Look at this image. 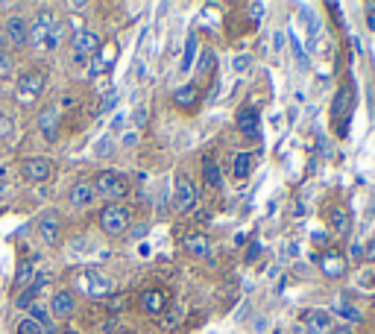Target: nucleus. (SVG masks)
Segmentation results:
<instances>
[{"mask_svg":"<svg viewBox=\"0 0 375 334\" xmlns=\"http://www.w3.org/2000/svg\"><path fill=\"white\" fill-rule=\"evenodd\" d=\"M94 191L106 200H124V197H129L132 182H129V176L117 174V170H103V174L94 179Z\"/></svg>","mask_w":375,"mask_h":334,"instance_id":"f257e3e1","label":"nucleus"},{"mask_svg":"<svg viewBox=\"0 0 375 334\" xmlns=\"http://www.w3.org/2000/svg\"><path fill=\"white\" fill-rule=\"evenodd\" d=\"M59 24V18L53 15V12H38L36 18L30 21V32H27V45H32V47H44L47 45V38H50V32H53V27Z\"/></svg>","mask_w":375,"mask_h":334,"instance_id":"f03ea898","label":"nucleus"},{"mask_svg":"<svg viewBox=\"0 0 375 334\" xmlns=\"http://www.w3.org/2000/svg\"><path fill=\"white\" fill-rule=\"evenodd\" d=\"M44 91V73L41 71H27V73H21L18 77V85H15V97H18V103H36V97Z\"/></svg>","mask_w":375,"mask_h":334,"instance_id":"7ed1b4c3","label":"nucleus"},{"mask_svg":"<svg viewBox=\"0 0 375 334\" xmlns=\"http://www.w3.org/2000/svg\"><path fill=\"white\" fill-rule=\"evenodd\" d=\"M100 229L106 235H112V238L129 232V208H124V206H106L103 214H100Z\"/></svg>","mask_w":375,"mask_h":334,"instance_id":"20e7f679","label":"nucleus"},{"mask_svg":"<svg viewBox=\"0 0 375 334\" xmlns=\"http://www.w3.org/2000/svg\"><path fill=\"white\" fill-rule=\"evenodd\" d=\"M196 206V188L191 176H176V188H173V208L179 214H188Z\"/></svg>","mask_w":375,"mask_h":334,"instance_id":"39448f33","label":"nucleus"},{"mask_svg":"<svg viewBox=\"0 0 375 334\" xmlns=\"http://www.w3.org/2000/svg\"><path fill=\"white\" fill-rule=\"evenodd\" d=\"M76 282H80V287L88 296H109L112 294V278L100 270H85V276H80Z\"/></svg>","mask_w":375,"mask_h":334,"instance_id":"423d86ee","label":"nucleus"},{"mask_svg":"<svg viewBox=\"0 0 375 334\" xmlns=\"http://www.w3.org/2000/svg\"><path fill=\"white\" fill-rule=\"evenodd\" d=\"M38 235L44 238V243H50V246H56L59 243V235H62V217H59V211H41L38 214Z\"/></svg>","mask_w":375,"mask_h":334,"instance_id":"0eeeda50","label":"nucleus"},{"mask_svg":"<svg viewBox=\"0 0 375 334\" xmlns=\"http://www.w3.org/2000/svg\"><path fill=\"white\" fill-rule=\"evenodd\" d=\"M97 50H100V36H97L94 29H80L73 36V59L80 62V64L91 56V53H97Z\"/></svg>","mask_w":375,"mask_h":334,"instance_id":"6e6552de","label":"nucleus"},{"mask_svg":"<svg viewBox=\"0 0 375 334\" xmlns=\"http://www.w3.org/2000/svg\"><path fill=\"white\" fill-rule=\"evenodd\" d=\"M36 123L41 129L44 141L53 144L59 138V106H44V109L38 112V117H36Z\"/></svg>","mask_w":375,"mask_h":334,"instance_id":"1a4fd4ad","label":"nucleus"},{"mask_svg":"<svg viewBox=\"0 0 375 334\" xmlns=\"http://www.w3.org/2000/svg\"><path fill=\"white\" fill-rule=\"evenodd\" d=\"M349 115H352V88L349 85H340V91L334 94V103H332V117L337 121L340 129H346Z\"/></svg>","mask_w":375,"mask_h":334,"instance_id":"9d476101","label":"nucleus"},{"mask_svg":"<svg viewBox=\"0 0 375 334\" xmlns=\"http://www.w3.org/2000/svg\"><path fill=\"white\" fill-rule=\"evenodd\" d=\"M317 264H319V270H323L328 278H340V276H346V258L340 255L337 250H326V252H319V255H317Z\"/></svg>","mask_w":375,"mask_h":334,"instance_id":"9b49d317","label":"nucleus"},{"mask_svg":"<svg viewBox=\"0 0 375 334\" xmlns=\"http://www.w3.org/2000/svg\"><path fill=\"white\" fill-rule=\"evenodd\" d=\"M21 176L27 182H47L53 176V165L47 158H27L24 165H21Z\"/></svg>","mask_w":375,"mask_h":334,"instance_id":"f8f14e48","label":"nucleus"},{"mask_svg":"<svg viewBox=\"0 0 375 334\" xmlns=\"http://www.w3.org/2000/svg\"><path fill=\"white\" fill-rule=\"evenodd\" d=\"M27 32H30V24L21 15H9L6 18V27H3V36L12 47H24L27 45Z\"/></svg>","mask_w":375,"mask_h":334,"instance_id":"ddd939ff","label":"nucleus"},{"mask_svg":"<svg viewBox=\"0 0 375 334\" xmlns=\"http://www.w3.org/2000/svg\"><path fill=\"white\" fill-rule=\"evenodd\" d=\"M115 56H117L115 41H109L106 47L100 45V50L94 53V62L88 64V73H91V77H97V73H109V71H112V64H115Z\"/></svg>","mask_w":375,"mask_h":334,"instance_id":"4468645a","label":"nucleus"},{"mask_svg":"<svg viewBox=\"0 0 375 334\" xmlns=\"http://www.w3.org/2000/svg\"><path fill=\"white\" fill-rule=\"evenodd\" d=\"M332 329H334V320H332L328 311L314 308V311H308L305 314V331L308 334H332Z\"/></svg>","mask_w":375,"mask_h":334,"instance_id":"2eb2a0df","label":"nucleus"},{"mask_svg":"<svg viewBox=\"0 0 375 334\" xmlns=\"http://www.w3.org/2000/svg\"><path fill=\"white\" fill-rule=\"evenodd\" d=\"M68 200L73 208H88L91 202L97 200V191H94V182H76V185L68 191Z\"/></svg>","mask_w":375,"mask_h":334,"instance_id":"dca6fc26","label":"nucleus"},{"mask_svg":"<svg viewBox=\"0 0 375 334\" xmlns=\"http://www.w3.org/2000/svg\"><path fill=\"white\" fill-rule=\"evenodd\" d=\"M73 308H76V302H73L71 290H56V294H53V302H50L53 320H68L73 314Z\"/></svg>","mask_w":375,"mask_h":334,"instance_id":"f3484780","label":"nucleus"},{"mask_svg":"<svg viewBox=\"0 0 375 334\" xmlns=\"http://www.w3.org/2000/svg\"><path fill=\"white\" fill-rule=\"evenodd\" d=\"M47 287H50V278H47V276H38L36 282H30V285L24 287V294L15 299V305H18V308H32V305H36V299H38Z\"/></svg>","mask_w":375,"mask_h":334,"instance_id":"a211bd4d","label":"nucleus"},{"mask_svg":"<svg viewBox=\"0 0 375 334\" xmlns=\"http://www.w3.org/2000/svg\"><path fill=\"white\" fill-rule=\"evenodd\" d=\"M238 129H240V135H247V138H258V135H261L258 109H252V106L240 109V115H238Z\"/></svg>","mask_w":375,"mask_h":334,"instance_id":"6ab92c4d","label":"nucleus"},{"mask_svg":"<svg viewBox=\"0 0 375 334\" xmlns=\"http://www.w3.org/2000/svg\"><path fill=\"white\" fill-rule=\"evenodd\" d=\"M168 302H170V296L164 294L161 287H152V290L141 294V308H144L147 314H161V311L168 308Z\"/></svg>","mask_w":375,"mask_h":334,"instance_id":"aec40b11","label":"nucleus"},{"mask_svg":"<svg viewBox=\"0 0 375 334\" xmlns=\"http://www.w3.org/2000/svg\"><path fill=\"white\" fill-rule=\"evenodd\" d=\"M182 246H185V250L191 252V255L205 258L208 252H212V238H208V235H203V232H191V235H185Z\"/></svg>","mask_w":375,"mask_h":334,"instance_id":"412c9836","label":"nucleus"},{"mask_svg":"<svg viewBox=\"0 0 375 334\" xmlns=\"http://www.w3.org/2000/svg\"><path fill=\"white\" fill-rule=\"evenodd\" d=\"M173 100H176V106H179V109H194L196 100H200V85H196V82H188V85H182V88H176V91H173Z\"/></svg>","mask_w":375,"mask_h":334,"instance_id":"4be33fe9","label":"nucleus"},{"mask_svg":"<svg viewBox=\"0 0 375 334\" xmlns=\"http://www.w3.org/2000/svg\"><path fill=\"white\" fill-rule=\"evenodd\" d=\"M30 317L38 322V329L41 334H56V322H53V314H50V308H44V305H32L30 308Z\"/></svg>","mask_w":375,"mask_h":334,"instance_id":"5701e85b","label":"nucleus"},{"mask_svg":"<svg viewBox=\"0 0 375 334\" xmlns=\"http://www.w3.org/2000/svg\"><path fill=\"white\" fill-rule=\"evenodd\" d=\"M328 226H332V232H334V235H346V232H349V226H352L349 211H346V208H340V206H334L332 211H328Z\"/></svg>","mask_w":375,"mask_h":334,"instance_id":"b1692460","label":"nucleus"},{"mask_svg":"<svg viewBox=\"0 0 375 334\" xmlns=\"http://www.w3.org/2000/svg\"><path fill=\"white\" fill-rule=\"evenodd\" d=\"M332 308H334V314L340 317V320H346V322H361V308H355V305H352V302H346V299H334V302H332Z\"/></svg>","mask_w":375,"mask_h":334,"instance_id":"393cba45","label":"nucleus"},{"mask_svg":"<svg viewBox=\"0 0 375 334\" xmlns=\"http://www.w3.org/2000/svg\"><path fill=\"white\" fill-rule=\"evenodd\" d=\"M194 62H196V36L191 32V36L185 38V53H182V64H179V71L188 73L194 68Z\"/></svg>","mask_w":375,"mask_h":334,"instance_id":"a878e982","label":"nucleus"},{"mask_svg":"<svg viewBox=\"0 0 375 334\" xmlns=\"http://www.w3.org/2000/svg\"><path fill=\"white\" fill-rule=\"evenodd\" d=\"M203 176H205V182H208L212 188H220V185H223V174H220L217 161H214L212 156H208V158L203 161Z\"/></svg>","mask_w":375,"mask_h":334,"instance_id":"bb28decb","label":"nucleus"},{"mask_svg":"<svg viewBox=\"0 0 375 334\" xmlns=\"http://www.w3.org/2000/svg\"><path fill=\"white\" fill-rule=\"evenodd\" d=\"M249 170H252V156L249 153H238L235 156V179L244 182L249 176Z\"/></svg>","mask_w":375,"mask_h":334,"instance_id":"cd10ccee","label":"nucleus"},{"mask_svg":"<svg viewBox=\"0 0 375 334\" xmlns=\"http://www.w3.org/2000/svg\"><path fill=\"white\" fill-rule=\"evenodd\" d=\"M36 276L32 273V261L30 258H24V261L18 264V276H15V287H24V285H30V278Z\"/></svg>","mask_w":375,"mask_h":334,"instance_id":"c85d7f7f","label":"nucleus"},{"mask_svg":"<svg viewBox=\"0 0 375 334\" xmlns=\"http://www.w3.org/2000/svg\"><path fill=\"white\" fill-rule=\"evenodd\" d=\"M212 68H214V50H203L200 53V64H196V73L205 77V73H212Z\"/></svg>","mask_w":375,"mask_h":334,"instance_id":"c756f323","label":"nucleus"},{"mask_svg":"<svg viewBox=\"0 0 375 334\" xmlns=\"http://www.w3.org/2000/svg\"><path fill=\"white\" fill-rule=\"evenodd\" d=\"M112 153H115V141H112V135H103L100 141L94 144V156L106 158V156H112Z\"/></svg>","mask_w":375,"mask_h":334,"instance_id":"7c9ffc66","label":"nucleus"},{"mask_svg":"<svg viewBox=\"0 0 375 334\" xmlns=\"http://www.w3.org/2000/svg\"><path fill=\"white\" fill-rule=\"evenodd\" d=\"M12 132H15V121H12L9 115L0 112V141H3V138H9Z\"/></svg>","mask_w":375,"mask_h":334,"instance_id":"2f4dec72","label":"nucleus"},{"mask_svg":"<svg viewBox=\"0 0 375 334\" xmlns=\"http://www.w3.org/2000/svg\"><path fill=\"white\" fill-rule=\"evenodd\" d=\"M18 334H41V329H38V322L32 317H24L18 322Z\"/></svg>","mask_w":375,"mask_h":334,"instance_id":"473e14b6","label":"nucleus"},{"mask_svg":"<svg viewBox=\"0 0 375 334\" xmlns=\"http://www.w3.org/2000/svg\"><path fill=\"white\" fill-rule=\"evenodd\" d=\"M249 64H252V56H249V53H240V56H235V59H231V68H235L238 73L249 71Z\"/></svg>","mask_w":375,"mask_h":334,"instance_id":"72a5a7b5","label":"nucleus"},{"mask_svg":"<svg viewBox=\"0 0 375 334\" xmlns=\"http://www.w3.org/2000/svg\"><path fill=\"white\" fill-rule=\"evenodd\" d=\"M288 38H291V45H293V50H296V59H299V64H308V56H305V50H302V45H299V36H296V32L291 29Z\"/></svg>","mask_w":375,"mask_h":334,"instance_id":"f704fd0d","label":"nucleus"},{"mask_svg":"<svg viewBox=\"0 0 375 334\" xmlns=\"http://www.w3.org/2000/svg\"><path fill=\"white\" fill-rule=\"evenodd\" d=\"M9 73H12V59H9V53L0 50V80H6Z\"/></svg>","mask_w":375,"mask_h":334,"instance_id":"c9c22d12","label":"nucleus"},{"mask_svg":"<svg viewBox=\"0 0 375 334\" xmlns=\"http://www.w3.org/2000/svg\"><path fill=\"white\" fill-rule=\"evenodd\" d=\"M264 18V3H249V21L252 24H261Z\"/></svg>","mask_w":375,"mask_h":334,"instance_id":"e433bc0d","label":"nucleus"},{"mask_svg":"<svg viewBox=\"0 0 375 334\" xmlns=\"http://www.w3.org/2000/svg\"><path fill=\"white\" fill-rule=\"evenodd\" d=\"M135 144H138V132H135V129L124 132V147H135Z\"/></svg>","mask_w":375,"mask_h":334,"instance_id":"4c0bfd02","label":"nucleus"},{"mask_svg":"<svg viewBox=\"0 0 375 334\" xmlns=\"http://www.w3.org/2000/svg\"><path fill=\"white\" fill-rule=\"evenodd\" d=\"M284 38H288L284 32H275V36H273V50H275V53H279V50L284 47Z\"/></svg>","mask_w":375,"mask_h":334,"instance_id":"58836bf2","label":"nucleus"},{"mask_svg":"<svg viewBox=\"0 0 375 334\" xmlns=\"http://www.w3.org/2000/svg\"><path fill=\"white\" fill-rule=\"evenodd\" d=\"M363 255H367V258H370V261L375 264V238H372V241L367 243V252H363Z\"/></svg>","mask_w":375,"mask_h":334,"instance_id":"ea45409f","label":"nucleus"},{"mask_svg":"<svg viewBox=\"0 0 375 334\" xmlns=\"http://www.w3.org/2000/svg\"><path fill=\"white\" fill-rule=\"evenodd\" d=\"M135 121H138L141 126H144V121H147V109H144V106H138V112H135Z\"/></svg>","mask_w":375,"mask_h":334,"instance_id":"a19ab883","label":"nucleus"},{"mask_svg":"<svg viewBox=\"0 0 375 334\" xmlns=\"http://www.w3.org/2000/svg\"><path fill=\"white\" fill-rule=\"evenodd\" d=\"M332 334H355V331H352V326H334Z\"/></svg>","mask_w":375,"mask_h":334,"instance_id":"79ce46f5","label":"nucleus"},{"mask_svg":"<svg viewBox=\"0 0 375 334\" xmlns=\"http://www.w3.org/2000/svg\"><path fill=\"white\" fill-rule=\"evenodd\" d=\"M258 250H261V246H258V243H252V250H249V255H247V261H255V258H258Z\"/></svg>","mask_w":375,"mask_h":334,"instance_id":"37998d69","label":"nucleus"},{"mask_svg":"<svg viewBox=\"0 0 375 334\" xmlns=\"http://www.w3.org/2000/svg\"><path fill=\"white\" fill-rule=\"evenodd\" d=\"M132 235H135V238H144V235H147V226H138V229L132 232Z\"/></svg>","mask_w":375,"mask_h":334,"instance_id":"c03bdc74","label":"nucleus"},{"mask_svg":"<svg viewBox=\"0 0 375 334\" xmlns=\"http://www.w3.org/2000/svg\"><path fill=\"white\" fill-rule=\"evenodd\" d=\"M352 258H361V243H352Z\"/></svg>","mask_w":375,"mask_h":334,"instance_id":"a18cd8bd","label":"nucleus"},{"mask_svg":"<svg viewBox=\"0 0 375 334\" xmlns=\"http://www.w3.org/2000/svg\"><path fill=\"white\" fill-rule=\"evenodd\" d=\"M6 191H9V185H6V182H3V179H0V200H3V197H6Z\"/></svg>","mask_w":375,"mask_h":334,"instance_id":"49530a36","label":"nucleus"},{"mask_svg":"<svg viewBox=\"0 0 375 334\" xmlns=\"http://www.w3.org/2000/svg\"><path fill=\"white\" fill-rule=\"evenodd\" d=\"M370 285H372V287H375V276H372V282H370Z\"/></svg>","mask_w":375,"mask_h":334,"instance_id":"de8ad7c7","label":"nucleus"},{"mask_svg":"<svg viewBox=\"0 0 375 334\" xmlns=\"http://www.w3.org/2000/svg\"><path fill=\"white\" fill-rule=\"evenodd\" d=\"M62 334H76V331H62Z\"/></svg>","mask_w":375,"mask_h":334,"instance_id":"09e8293b","label":"nucleus"}]
</instances>
